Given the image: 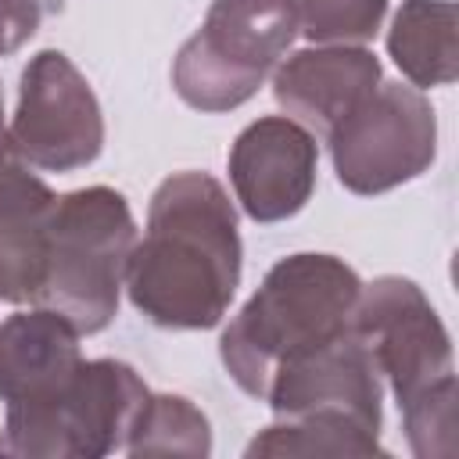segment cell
Wrapping results in <instances>:
<instances>
[{"mask_svg":"<svg viewBox=\"0 0 459 459\" xmlns=\"http://www.w3.org/2000/svg\"><path fill=\"white\" fill-rule=\"evenodd\" d=\"M237 283L240 233L230 194L208 172L169 176L126 265L129 301L154 326L208 330L226 316Z\"/></svg>","mask_w":459,"mask_h":459,"instance_id":"6da1fadb","label":"cell"},{"mask_svg":"<svg viewBox=\"0 0 459 459\" xmlns=\"http://www.w3.org/2000/svg\"><path fill=\"white\" fill-rule=\"evenodd\" d=\"M362 280L333 255L280 258L237 319L222 330L219 355L240 391L265 402L273 377L351 330Z\"/></svg>","mask_w":459,"mask_h":459,"instance_id":"7a4b0ae2","label":"cell"},{"mask_svg":"<svg viewBox=\"0 0 459 459\" xmlns=\"http://www.w3.org/2000/svg\"><path fill=\"white\" fill-rule=\"evenodd\" d=\"M133 244L136 222L118 190L86 186L54 197L36 305L61 312L79 333L104 330L118 312Z\"/></svg>","mask_w":459,"mask_h":459,"instance_id":"3957f363","label":"cell"},{"mask_svg":"<svg viewBox=\"0 0 459 459\" xmlns=\"http://www.w3.org/2000/svg\"><path fill=\"white\" fill-rule=\"evenodd\" d=\"M298 36L290 0H215L172 61L176 93L197 111L240 108Z\"/></svg>","mask_w":459,"mask_h":459,"instance_id":"277c9868","label":"cell"},{"mask_svg":"<svg viewBox=\"0 0 459 459\" xmlns=\"http://www.w3.org/2000/svg\"><path fill=\"white\" fill-rule=\"evenodd\" d=\"M151 391L115 359H90L47 402L7 409V452L29 459H100L126 437Z\"/></svg>","mask_w":459,"mask_h":459,"instance_id":"5b68a950","label":"cell"},{"mask_svg":"<svg viewBox=\"0 0 459 459\" xmlns=\"http://www.w3.org/2000/svg\"><path fill=\"white\" fill-rule=\"evenodd\" d=\"M333 172L351 194H384L416 179L437 154V118L416 86L380 82L330 133Z\"/></svg>","mask_w":459,"mask_h":459,"instance_id":"8992f818","label":"cell"},{"mask_svg":"<svg viewBox=\"0 0 459 459\" xmlns=\"http://www.w3.org/2000/svg\"><path fill=\"white\" fill-rule=\"evenodd\" d=\"M351 330L369 348L402 409L455 377L448 330L412 280L380 276L362 287Z\"/></svg>","mask_w":459,"mask_h":459,"instance_id":"52a82bcc","label":"cell"},{"mask_svg":"<svg viewBox=\"0 0 459 459\" xmlns=\"http://www.w3.org/2000/svg\"><path fill=\"white\" fill-rule=\"evenodd\" d=\"M11 140L25 165L72 172L90 165L104 147V115L86 75L61 54L39 50L18 86Z\"/></svg>","mask_w":459,"mask_h":459,"instance_id":"ba28073f","label":"cell"},{"mask_svg":"<svg viewBox=\"0 0 459 459\" xmlns=\"http://www.w3.org/2000/svg\"><path fill=\"white\" fill-rule=\"evenodd\" d=\"M265 402L280 420H337L359 430H380V369L355 330L287 362Z\"/></svg>","mask_w":459,"mask_h":459,"instance_id":"9c48e42d","label":"cell"},{"mask_svg":"<svg viewBox=\"0 0 459 459\" xmlns=\"http://www.w3.org/2000/svg\"><path fill=\"white\" fill-rule=\"evenodd\" d=\"M230 183L255 222L298 215L316 186V136L283 115L251 122L233 140Z\"/></svg>","mask_w":459,"mask_h":459,"instance_id":"30bf717a","label":"cell"},{"mask_svg":"<svg viewBox=\"0 0 459 459\" xmlns=\"http://www.w3.org/2000/svg\"><path fill=\"white\" fill-rule=\"evenodd\" d=\"M380 86V61L351 43H323L298 50L276 68V104L308 133L330 136Z\"/></svg>","mask_w":459,"mask_h":459,"instance_id":"8fae6325","label":"cell"},{"mask_svg":"<svg viewBox=\"0 0 459 459\" xmlns=\"http://www.w3.org/2000/svg\"><path fill=\"white\" fill-rule=\"evenodd\" d=\"M79 366V330L61 312L36 305L0 323V402L7 409L47 402Z\"/></svg>","mask_w":459,"mask_h":459,"instance_id":"7c38bea8","label":"cell"},{"mask_svg":"<svg viewBox=\"0 0 459 459\" xmlns=\"http://www.w3.org/2000/svg\"><path fill=\"white\" fill-rule=\"evenodd\" d=\"M54 194L32 172L0 186V301H36L47 269Z\"/></svg>","mask_w":459,"mask_h":459,"instance_id":"4fadbf2b","label":"cell"},{"mask_svg":"<svg viewBox=\"0 0 459 459\" xmlns=\"http://www.w3.org/2000/svg\"><path fill=\"white\" fill-rule=\"evenodd\" d=\"M459 11L452 0H402L387 32V50L412 86H448L459 72Z\"/></svg>","mask_w":459,"mask_h":459,"instance_id":"5bb4252c","label":"cell"},{"mask_svg":"<svg viewBox=\"0 0 459 459\" xmlns=\"http://www.w3.org/2000/svg\"><path fill=\"white\" fill-rule=\"evenodd\" d=\"M129 455H208L212 430L197 405L179 394H151L129 437Z\"/></svg>","mask_w":459,"mask_h":459,"instance_id":"9a60e30c","label":"cell"},{"mask_svg":"<svg viewBox=\"0 0 459 459\" xmlns=\"http://www.w3.org/2000/svg\"><path fill=\"white\" fill-rule=\"evenodd\" d=\"M247 455H384L377 434L337 420H280L265 427Z\"/></svg>","mask_w":459,"mask_h":459,"instance_id":"2e32d148","label":"cell"},{"mask_svg":"<svg viewBox=\"0 0 459 459\" xmlns=\"http://www.w3.org/2000/svg\"><path fill=\"white\" fill-rule=\"evenodd\" d=\"M298 29L312 43H366L377 36L387 0H290Z\"/></svg>","mask_w":459,"mask_h":459,"instance_id":"e0dca14e","label":"cell"},{"mask_svg":"<svg viewBox=\"0 0 459 459\" xmlns=\"http://www.w3.org/2000/svg\"><path fill=\"white\" fill-rule=\"evenodd\" d=\"M409 445L420 459L455 455V377L402 409Z\"/></svg>","mask_w":459,"mask_h":459,"instance_id":"ac0fdd59","label":"cell"},{"mask_svg":"<svg viewBox=\"0 0 459 459\" xmlns=\"http://www.w3.org/2000/svg\"><path fill=\"white\" fill-rule=\"evenodd\" d=\"M43 22L39 0H0V57L14 54L22 43L36 36Z\"/></svg>","mask_w":459,"mask_h":459,"instance_id":"d6986e66","label":"cell"},{"mask_svg":"<svg viewBox=\"0 0 459 459\" xmlns=\"http://www.w3.org/2000/svg\"><path fill=\"white\" fill-rule=\"evenodd\" d=\"M25 172L29 169H25V161H22V154H18L14 140H11V126L4 122V100H0V186L18 179V176H25Z\"/></svg>","mask_w":459,"mask_h":459,"instance_id":"ffe728a7","label":"cell"},{"mask_svg":"<svg viewBox=\"0 0 459 459\" xmlns=\"http://www.w3.org/2000/svg\"><path fill=\"white\" fill-rule=\"evenodd\" d=\"M0 452H7V445H4V437H0Z\"/></svg>","mask_w":459,"mask_h":459,"instance_id":"44dd1931","label":"cell"}]
</instances>
